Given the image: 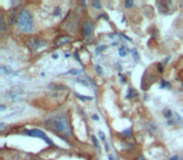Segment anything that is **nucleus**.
Segmentation results:
<instances>
[{"label": "nucleus", "mask_w": 183, "mask_h": 160, "mask_svg": "<svg viewBox=\"0 0 183 160\" xmlns=\"http://www.w3.org/2000/svg\"><path fill=\"white\" fill-rule=\"evenodd\" d=\"M118 54H119L120 56H125V55H127V51H125V49H124V48H119Z\"/></svg>", "instance_id": "6e6552de"}, {"label": "nucleus", "mask_w": 183, "mask_h": 160, "mask_svg": "<svg viewBox=\"0 0 183 160\" xmlns=\"http://www.w3.org/2000/svg\"><path fill=\"white\" fill-rule=\"evenodd\" d=\"M169 160H181V158L178 156V155H173V156L169 158Z\"/></svg>", "instance_id": "9d476101"}, {"label": "nucleus", "mask_w": 183, "mask_h": 160, "mask_svg": "<svg viewBox=\"0 0 183 160\" xmlns=\"http://www.w3.org/2000/svg\"><path fill=\"white\" fill-rule=\"evenodd\" d=\"M24 133L26 134V135H30V136H35V138H40V139H43L44 142L46 143V144H49V145H54V143L51 142V140L49 139V136L46 135L45 133H43L41 130H39V129H31V130H25Z\"/></svg>", "instance_id": "7ed1b4c3"}, {"label": "nucleus", "mask_w": 183, "mask_h": 160, "mask_svg": "<svg viewBox=\"0 0 183 160\" xmlns=\"http://www.w3.org/2000/svg\"><path fill=\"white\" fill-rule=\"evenodd\" d=\"M45 125L55 130L57 133H60L64 136H70L72 135V128L67 118L63 116H51L45 121Z\"/></svg>", "instance_id": "f257e3e1"}, {"label": "nucleus", "mask_w": 183, "mask_h": 160, "mask_svg": "<svg viewBox=\"0 0 183 160\" xmlns=\"http://www.w3.org/2000/svg\"><path fill=\"white\" fill-rule=\"evenodd\" d=\"M1 74H4V75H13L15 73H14L10 68H6L5 65H1Z\"/></svg>", "instance_id": "39448f33"}, {"label": "nucleus", "mask_w": 183, "mask_h": 160, "mask_svg": "<svg viewBox=\"0 0 183 160\" xmlns=\"http://www.w3.org/2000/svg\"><path fill=\"white\" fill-rule=\"evenodd\" d=\"M0 24H1V31H3V33H5V31H6V26H5V21H4V19H3V18L0 19Z\"/></svg>", "instance_id": "0eeeda50"}, {"label": "nucleus", "mask_w": 183, "mask_h": 160, "mask_svg": "<svg viewBox=\"0 0 183 160\" xmlns=\"http://www.w3.org/2000/svg\"><path fill=\"white\" fill-rule=\"evenodd\" d=\"M69 38H67V36H64V38H60V39H59V41H58V45H60V46H62V45H64V44H68L69 43Z\"/></svg>", "instance_id": "423d86ee"}, {"label": "nucleus", "mask_w": 183, "mask_h": 160, "mask_svg": "<svg viewBox=\"0 0 183 160\" xmlns=\"http://www.w3.org/2000/svg\"><path fill=\"white\" fill-rule=\"evenodd\" d=\"M132 5H133V1H127L125 3V6L127 8H129V6H132Z\"/></svg>", "instance_id": "9b49d317"}, {"label": "nucleus", "mask_w": 183, "mask_h": 160, "mask_svg": "<svg viewBox=\"0 0 183 160\" xmlns=\"http://www.w3.org/2000/svg\"><path fill=\"white\" fill-rule=\"evenodd\" d=\"M109 160H113V156H112V155H109Z\"/></svg>", "instance_id": "ddd939ff"}, {"label": "nucleus", "mask_w": 183, "mask_h": 160, "mask_svg": "<svg viewBox=\"0 0 183 160\" xmlns=\"http://www.w3.org/2000/svg\"><path fill=\"white\" fill-rule=\"evenodd\" d=\"M92 31H93V24L90 21H87L85 24H84V35L88 36V35H90L92 34Z\"/></svg>", "instance_id": "20e7f679"}, {"label": "nucleus", "mask_w": 183, "mask_h": 160, "mask_svg": "<svg viewBox=\"0 0 183 160\" xmlns=\"http://www.w3.org/2000/svg\"><path fill=\"white\" fill-rule=\"evenodd\" d=\"M92 140H93V143H94V145H95V148L98 149L99 148V145H98V140L95 139V136H92Z\"/></svg>", "instance_id": "1a4fd4ad"}, {"label": "nucleus", "mask_w": 183, "mask_h": 160, "mask_svg": "<svg viewBox=\"0 0 183 160\" xmlns=\"http://www.w3.org/2000/svg\"><path fill=\"white\" fill-rule=\"evenodd\" d=\"M18 26L23 33H31L34 29V21L33 16L28 9H23L18 15Z\"/></svg>", "instance_id": "f03ea898"}, {"label": "nucleus", "mask_w": 183, "mask_h": 160, "mask_svg": "<svg viewBox=\"0 0 183 160\" xmlns=\"http://www.w3.org/2000/svg\"><path fill=\"white\" fill-rule=\"evenodd\" d=\"M138 160H145V159H144L143 156H140V158H138Z\"/></svg>", "instance_id": "f8f14e48"}]
</instances>
